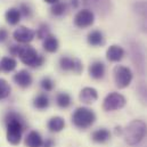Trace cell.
I'll use <instances>...</instances> for the list:
<instances>
[{"label":"cell","mask_w":147,"mask_h":147,"mask_svg":"<svg viewBox=\"0 0 147 147\" xmlns=\"http://www.w3.org/2000/svg\"><path fill=\"white\" fill-rule=\"evenodd\" d=\"M41 88L45 91H51L54 89V81L50 78H48V76L43 78L41 80Z\"/></svg>","instance_id":"obj_28"},{"label":"cell","mask_w":147,"mask_h":147,"mask_svg":"<svg viewBox=\"0 0 147 147\" xmlns=\"http://www.w3.org/2000/svg\"><path fill=\"white\" fill-rule=\"evenodd\" d=\"M138 95H139V97L144 100V102H146L147 103V84L146 83H140L139 86H138Z\"/></svg>","instance_id":"obj_30"},{"label":"cell","mask_w":147,"mask_h":147,"mask_svg":"<svg viewBox=\"0 0 147 147\" xmlns=\"http://www.w3.org/2000/svg\"><path fill=\"white\" fill-rule=\"evenodd\" d=\"M59 47V42L57 40V38L53 34H49L43 40V49L48 53H56L58 50Z\"/></svg>","instance_id":"obj_19"},{"label":"cell","mask_w":147,"mask_h":147,"mask_svg":"<svg viewBox=\"0 0 147 147\" xmlns=\"http://www.w3.org/2000/svg\"><path fill=\"white\" fill-rule=\"evenodd\" d=\"M18 50H20V46L18 45L9 47V53H10L11 56H17L18 55Z\"/></svg>","instance_id":"obj_33"},{"label":"cell","mask_w":147,"mask_h":147,"mask_svg":"<svg viewBox=\"0 0 147 147\" xmlns=\"http://www.w3.org/2000/svg\"><path fill=\"white\" fill-rule=\"evenodd\" d=\"M14 81L16 84H18L22 88H28L32 83V75L26 70H21L14 75Z\"/></svg>","instance_id":"obj_13"},{"label":"cell","mask_w":147,"mask_h":147,"mask_svg":"<svg viewBox=\"0 0 147 147\" xmlns=\"http://www.w3.org/2000/svg\"><path fill=\"white\" fill-rule=\"evenodd\" d=\"M25 145L28 147H42L43 140L38 131H30L25 138Z\"/></svg>","instance_id":"obj_17"},{"label":"cell","mask_w":147,"mask_h":147,"mask_svg":"<svg viewBox=\"0 0 147 147\" xmlns=\"http://www.w3.org/2000/svg\"><path fill=\"white\" fill-rule=\"evenodd\" d=\"M50 10H51V14L53 15H55V16H62L66 11V3L58 1V2H56V3L53 5V7H51Z\"/></svg>","instance_id":"obj_27"},{"label":"cell","mask_w":147,"mask_h":147,"mask_svg":"<svg viewBox=\"0 0 147 147\" xmlns=\"http://www.w3.org/2000/svg\"><path fill=\"white\" fill-rule=\"evenodd\" d=\"M111 138V132L107 129H97L95 130L92 134H91V139L95 142V143H99V144H103V143H106L109 139Z\"/></svg>","instance_id":"obj_20"},{"label":"cell","mask_w":147,"mask_h":147,"mask_svg":"<svg viewBox=\"0 0 147 147\" xmlns=\"http://www.w3.org/2000/svg\"><path fill=\"white\" fill-rule=\"evenodd\" d=\"M123 135L125 143L130 146H135L139 144L147 135L146 123L142 120H134L123 130Z\"/></svg>","instance_id":"obj_2"},{"label":"cell","mask_w":147,"mask_h":147,"mask_svg":"<svg viewBox=\"0 0 147 147\" xmlns=\"http://www.w3.org/2000/svg\"><path fill=\"white\" fill-rule=\"evenodd\" d=\"M47 127H48L49 131H51V132H59V131H62L64 129L65 121L61 116H54L48 121Z\"/></svg>","instance_id":"obj_18"},{"label":"cell","mask_w":147,"mask_h":147,"mask_svg":"<svg viewBox=\"0 0 147 147\" xmlns=\"http://www.w3.org/2000/svg\"><path fill=\"white\" fill-rule=\"evenodd\" d=\"M17 62L13 57H2L0 59V70L3 72H11L16 69Z\"/></svg>","instance_id":"obj_22"},{"label":"cell","mask_w":147,"mask_h":147,"mask_svg":"<svg viewBox=\"0 0 147 147\" xmlns=\"http://www.w3.org/2000/svg\"><path fill=\"white\" fill-rule=\"evenodd\" d=\"M20 11H21V15H24L25 17H30L31 16V8L26 5V3H21L20 5Z\"/></svg>","instance_id":"obj_31"},{"label":"cell","mask_w":147,"mask_h":147,"mask_svg":"<svg viewBox=\"0 0 147 147\" xmlns=\"http://www.w3.org/2000/svg\"><path fill=\"white\" fill-rule=\"evenodd\" d=\"M114 81L117 88L124 89L132 81V72L129 67L123 65H117L114 67Z\"/></svg>","instance_id":"obj_6"},{"label":"cell","mask_w":147,"mask_h":147,"mask_svg":"<svg viewBox=\"0 0 147 147\" xmlns=\"http://www.w3.org/2000/svg\"><path fill=\"white\" fill-rule=\"evenodd\" d=\"M46 2H48V3H51V5H54V3H56V2H58L59 0H45Z\"/></svg>","instance_id":"obj_35"},{"label":"cell","mask_w":147,"mask_h":147,"mask_svg":"<svg viewBox=\"0 0 147 147\" xmlns=\"http://www.w3.org/2000/svg\"><path fill=\"white\" fill-rule=\"evenodd\" d=\"M135 13L139 16V28L147 33V1H140L134 5Z\"/></svg>","instance_id":"obj_12"},{"label":"cell","mask_w":147,"mask_h":147,"mask_svg":"<svg viewBox=\"0 0 147 147\" xmlns=\"http://www.w3.org/2000/svg\"><path fill=\"white\" fill-rule=\"evenodd\" d=\"M125 103H127V100L123 95H121L119 92H111L104 99L103 109L106 112L121 110L122 107H124Z\"/></svg>","instance_id":"obj_7"},{"label":"cell","mask_w":147,"mask_h":147,"mask_svg":"<svg viewBox=\"0 0 147 147\" xmlns=\"http://www.w3.org/2000/svg\"><path fill=\"white\" fill-rule=\"evenodd\" d=\"M124 56V49L117 45H112L106 51V57L110 62H120Z\"/></svg>","instance_id":"obj_15"},{"label":"cell","mask_w":147,"mask_h":147,"mask_svg":"<svg viewBox=\"0 0 147 147\" xmlns=\"http://www.w3.org/2000/svg\"><path fill=\"white\" fill-rule=\"evenodd\" d=\"M17 56L25 65H28L30 67H40L45 62V58L38 54V51L33 47H31L29 45L20 46Z\"/></svg>","instance_id":"obj_3"},{"label":"cell","mask_w":147,"mask_h":147,"mask_svg":"<svg viewBox=\"0 0 147 147\" xmlns=\"http://www.w3.org/2000/svg\"><path fill=\"white\" fill-rule=\"evenodd\" d=\"M83 5L89 10L92 9L102 16L107 15L112 9V0H83Z\"/></svg>","instance_id":"obj_8"},{"label":"cell","mask_w":147,"mask_h":147,"mask_svg":"<svg viewBox=\"0 0 147 147\" xmlns=\"http://www.w3.org/2000/svg\"><path fill=\"white\" fill-rule=\"evenodd\" d=\"M7 128V140L11 145H18L22 140V134L25 128L22 116L14 111H10L5 116Z\"/></svg>","instance_id":"obj_1"},{"label":"cell","mask_w":147,"mask_h":147,"mask_svg":"<svg viewBox=\"0 0 147 147\" xmlns=\"http://www.w3.org/2000/svg\"><path fill=\"white\" fill-rule=\"evenodd\" d=\"M56 103H57V105L61 109H67L71 105L72 99H71V96L69 94H66V92H59L56 96Z\"/></svg>","instance_id":"obj_24"},{"label":"cell","mask_w":147,"mask_h":147,"mask_svg":"<svg viewBox=\"0 0 147 147\" xmlns=\"http://www.w3.org/2000/svg\"><path fill=\"white\" fill-rule=\"evenodd\" d=\"M80 100L84 104H92L98 98V92L95 88L86 87L80 91Z\"/></svg>","instance_id":"obj_14"},{"label":"cell","mask_w":147,"mask_h":147,"mask_svg":"<svg viewBox=\"0 0 147 147\" xmlns=\"http://www.w3.org/2000/svg\"><path fill=\"white\" fill-rule=\"evenodd\" d=\"M95 22V15L91 10L89 9H82L76 13L74 16V24L78 28H89L94 24Z\"/></svg>","instance_id":"obj_9"},{"label":"cell","mask_w":147,"mask_h":147,"mask_svg":"<svg viewBox=\"0 0 147 147\" xmlns=\"http://www.w3.org/2000/svg\"><path fill=\"white\" fill-rule=\"evenodd\" d=\"M10 91H11V88L9 83L5 79H0V100L7 98L10 95Z\"/></svg>","instance_id":"obj_26"},{"label":"cell","mask_w":147,"mask_h":147,"mask_svg":"<svg viewBox=\"0 0 147 147\" xmlns=\"http://www.w3.org/2000/svg\"><path fill=\"white\" fill-rule=\"evenodd\" d=\"M8 38V31L3 28H0V43L1 42H5Z\"/></svg>","instance_id":"obj_32"},{"label":"cell","mask_w":147,"mask_h":147,"mask_svg":"<svg viewBox=\"0 0 147 147\" xmlns=\"http://www.w3.org/2000/svg\"><path fill=\"white\" fill-rule=\"evenodd\" d=\"M87 40H88V43L89 45H91V46H102V45H104V36H103V33L100 32V31H98V30H95V31H91L89 34H88V38H87Z\"/></svg>","instance_id":"obj_23"},{"label":"cell","mask_w":147,"mask_h":147,"mask_svg":"<svg viewBox=\"0 0 147 147\" xmlns=\"http://www.w3.org/2000/svg\"><path fill=\"white\" fill-rule=\"evenodd\" d=\"M72 5H73V7H76L78 6V0H72Z\"/></svg>","instance_id":"obj_36"},{"label":"cell","mask_w":147,"mask_h":147,"mask_svg":"<svg viewBox=\"0 0 147 147\" xmlns=\"http://www.w3.org/2000/svg\"><path fill=\"white\" fill-rule=\"evenodd\" d=\"M34 36H36V32L33 30L26 28V26H18L13 33L14 39L20 43H29V42H31L34 39Z\"/></svg>","instance_id":"obj_11"},{"label":"cell","mask_w":147,"mask_h":147,"mask_svg":"<svg viewBox=\"0 0 147 147\" xmlns=\"http://www.w3.org/2000/svg\"><path fill=\"white\" fill-rule=\"evenodd\" d=\"M89 74L91 78L96 79V80H99V79H103L104 75H105V65L103 62L100 61H96L94 63L90 64L89 66Z\"/></svg>","instance_id":"obj_16"},{"label":"cell","mask_w":147,"mask_h":147,"mask_svg":"<svg viewBox=\"0 0 147 147\" xmlns=\"http://www.w3.org/2000/svg\"><path fill=\"white\" fill-rule=\"evenodd\" d=\"M5 18L7 21L8 24L10 25H16L20 23L21 21V11L18 8H10L6 11L5 14Z\"/></svg>","instance_id":"obj_21"},{"label":"cell","mask_w":147,"mask_h":147,"mask_svg":"<svg viewBox=\"0 0 147 147\" xmlns=\"http://www.w3.org/2000/svg\"><path fill=\"white\" fill-rule=\"evenodd\" d=\"M49 26L47 24H41L40 28L38 29L37 31V37L39 39H45L47 36H49Z\"/></svg>","instance_id":"obj_29"},{"label":"cell","mask_w":147,"mask_h":147,"mask_svg":"<svg viewBox=\"0 0 147 147\" xmlns=\"http://www.w3.org/2000/svg\"><path fill=\"white\" fill-rule=\"evenodd\" d=\"M59 67L63 71H73L74 73L80 74L83 70V65L78 58H72V57H66L63 56L59 59Z\"/></svg>","instance_id":"obj_10"},{"label":"cell","mask_w":147,"mask_h":147,"mask_svg":"<svg viewBox=\"0 0 147 147\" xmlns=\"http://www.w3.org/2000/svg\"><path fill=\"white\" fill-rule=\"evenodd\" d=\"M43 147H53L54 146V142L53 139H46V142H43Z\"/></svg>","instance_id":"obj_34"},{"label":"cell","mask_w":147,"mask_h":147,"mask_svg":"<svg viewBox=\"0 0 147 147\" xmlns=\"http://www.w3.org/2000/svg\"><path fill=\"white\" fill-rule=\"evenodd\" d=\"M130 54H131V61L136 70L140 74H144L146 72V58L144 50L137 42L130 43Z\"/></svg>","instance_id":"obj_5"},{"label":"cell","mask_w":147,"mask_h":147,"mask_svg":"<svg viewBox=\"0 0 147 147\" xmlns=\"http://www.w3.org/2000/svg\"><path fill=\"white\" fill-rule=\"evenodd\" d=\"M33 105H34V107L38 109V110H45V109H47L49 106V98H48V96L45 95V94L38 95L37 97L34 98V100H33Z\"/></svg>","instance_id":"obj_25"},{"label":"cell","mask_w":147,"mask_h":147,"mask_svg":"<svg viewBox=\"0 0 147 147\" xmlns=\"http://www.w3.org/2000/svg\"><path fill=\"white\" fill-rule=\"evenodd\" d=\"M96 121V114L88 107H79L74 111L72 122L79 129H87L91 127Z\"/></svg>","instance_id":"obj_4"}]
</instances>
